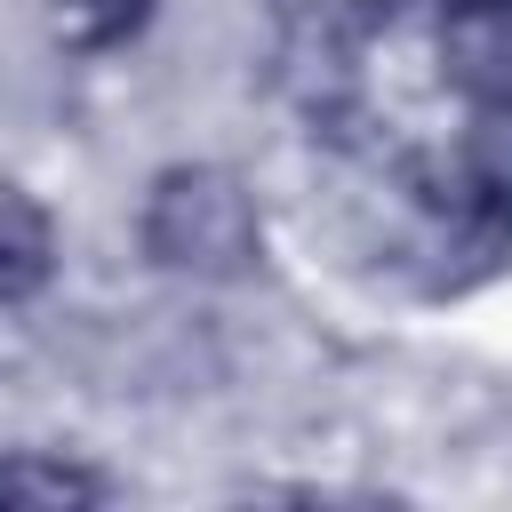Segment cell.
Returning <instances> with one entry per match:
<instances>
[{
    "mask_svg": "<svg viewBox=\"0 0 512 512\" xmlns=\"http://www.w3.org/2000/svg\"><path fill=\"white\" fill-rule=\"evenodd\" d=\"M48 272H56V224H48V208L0 184V304L40 296Z\"/></svg>",
    "mask_w": 512,
    "mask_h": 512,
    "instance_id": "2",
    "label": "cell"
},
{
    "mask_svg": "<svg viewBox=\"0 0 512 512\" xmlns=\"http://www.w3.org/2000/svg\"><path fill=\"white\" fill-rule=\"evenodd\" d=\"M112 488L64 456H0V504H104Z\"/></svg>",
    "mask_w": 512,
    "mask_h": 512,
    "instance_id": "3",
    "label": "cell"
},
{
    "mask_svg": "<svg viewBox=\"0 0 512 512\" xmlns=\"http://www.w3.org/2000/svg\"><path fill=\"white\" fill-rule=\"evenodd\" d=\"M144 248L192 280H240L264 248L256 200L232 168H168L144 200Z\"/></svg>",
    "mask_w": 512,
    "mask_h": 512,
    "instance_id": "1",
    "label": "cell"
},
{
    "mask_svg": "<svg viewBox=\"0 0 512 512\" xmlns=\"http://www.w3.org/2000/svg\"><path fill=\"white\" fill-rule=\"evenodd\" d=\"M144 16H152V0H56V32L72 48H120Z\"/></svg>",
    "mask_w": 512,
    "mask_h": 512,
    "instance_id": "4",
    "label": "cell"
}]
</instances>
